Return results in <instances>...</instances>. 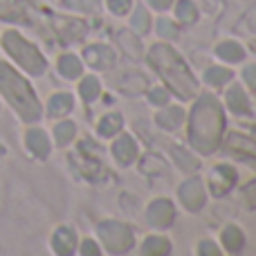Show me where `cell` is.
<instances>
[{
	"label": "cell",
	"instance_id": "obj_11",
	"mask_svg": "<svg viewBox=\"0 0 256 256\" xmlns=\"http://www.w3.org/2000/svg\"><path fill=\"white\" fill-rule=\"evenodd\" d=\"M227 76H230V74H227L225 70H212V72H209V79H214V81H218V79H227Z\"/></svg>",
	"mask_w": 256,
	"mask_h": 256
},
{
	"label": "cell",
	"instance_id": "obj_6",
	"mask_svg": "<svg viewBox=\"0 0 256 256\" xmlns=\"http://www.w3.org/2000/svg\"><path fill=\"white\" fill-rule=\"evenodd\" d=\"M54 245H56L58 252H70V245H72V234L68 230H61L56 232L54 236Z\"/></svg>",
	"mask_w": 256,
	"mask_h": 256
},
{
	"label": "cell",
	"instance_id": "obj_2",
	"mask_svg": "<svg viewBox=\"0 0 256 256\" xmlns=\"http://www.w3.org/2000/svg\"><path fill=\"white\" fill-rule=\"evenodd\" d=\"M4 50H7L27 72H32V74H40V72L45 70L43 56H40V54L36 52V48H32L22 36H18L16 32H7V34H4Z\"/></svg>",
	"mask_w": 256,
	"mask_h": 256
},
{
	"label": "cell",
	"instance_id": "obj_7",
	"mask_svg": "<svg viewBox=\"0 0 256 256\" xmlns=\"http://www.w3.org/2000/svg\"><path fill=\"white\" fill-rule=\"evenodd\" d=\"M115 153L126 162V160L130 158L132 153H135V148H132V142H130V140H122L120 144H115Z\"/></svg>",
	"mask_w": 256,
	"mask_h": 256
},
{
	"label": "cell",
	"instance_id": "obj_1",
	"mask_svg": "<svg viewBox=\"0 0 256 256\" xmlns=\"http://www.w3.org/2000/svg\"><path fill=\"white\" fill-rule=\"evenodd\" d=\"M0 92L16 108V112H20V117L25 122L38 120L40 106H38V102H36L32 88L27 86V81L22 79V76H18V72H14L12 68L2 61H0Z\"/></svg>",
	"mask_w": 256,
	"mask_h": 256
},
{
	"label": "cell",
	"instance_id": "obj_5",
	"mask_svg": "<svg viewBox=\"0 0 256 256\" xmlns=\"http://www.w3.org/2000/svg\"><path fill=\"white\" fill-rule=\"evenodd\" d=\"M79 70H81V66H79V61H76L74 56H63L61 58V72L66 76H76L79 74Z\"/></svg>",
	"mask_w": 256,
	"mask_h": 256
},
{
	"label": "cell",
	"instance_id": "obj_12",
	"mask_svg": "<svg viewBox=\"0 0 256 256\" xmlns=\"http://www.w3.org/2000/svg\"><path fill=\"white\" fill-rule=\"evenodd\" d=\"M110 4H112V9H124L128 4V0H110Z\"/></svg>",
	"mask_w": 256,
	"mask_h": 256
},
{
	"label": "cell",
	"instance_id": "obj_13",
	"mask_svg": "<svg viewBox=\"0 0 256 256\" xmlns=\"http://www.w3.org/2000/svg\"><path fill=\"white\" fill-rule=\"evenodd\" d=\"M150 2L158 4V7H164V2H166V0H150Z\"/></svg>",
	"mask_w": 256,
	"mask_h": 256
},
{
	"label": "cell",
	"instance_id": "obj_3",
	"mask_svg": "<svg viewBox=\"0 0 256 256\" xmlns=\"http://www.w3.org/2000/svg\"><path fill=\"white\" fill-rule=\"evenodd\" d=\"M27 148H30L34 155H38V158H45L50 150V142H48V137H45V132L43 130L27 132Z\"/></svg>",
	"mask_w": 256,
	"mask_h": 256
},
{
	"label": "cell",
	"instance_id": "obj_9",
	"mask_svg": "<svg viewBox=\"0 0 256 256\" xmlns=\"http://www.w3.org/2000/svg\"><path fill=\"white\" fill-rule=\"evenodd\" d=\"M97 90V81H92V79H88L86 84H81V92H84V97H92V92Z\"/></svg>",
	"mask_w": 256,
	"mask_h": 256
},
{
	"label": "cell",
	"instance_id": "obj_8",
	"mask_svg": "<svg viewBox=\"0 0 256 256\" xmlns=\"http://www.w3.org/2000/svg\"><path fill=\"white\" fill-rule=\"evenodd\" d=\"M72 132H74V126L72 124H68V122L66 124H58L56 126V142L58 144H66V142L72 137Z\"/></svg>",
	"mask_w": 256,
	"mask_h": 256
},
{
	"label": "cell",
	"instance_id": "obj_10",
	"mask_svg": "<svg viewBox=\"0 0 256 256\" xmlns=\"http://www.w3.org/2000/svg\"><path fill=\"white\" fill-rule=\"evenodd\" d=\"M234 48H236V45H222L220 54H222V56H227V58H238L240 52H238V50H234Z\"/></svg>",
	"mask_w": 256,
	"mask_h": 256
},
{
	"label": "cell",
	"instance_id": "obj_4",
	"mask_svg": "<svg viewBox=\"0 0 256 256\" xmlns=\"http://www.w3.org/2000/svg\"><path fill=\"white\" fill-rule=\"evenodd\" d=\"M70 97L68 94H54L52 102H50V112L52 115H63V112L70 110Z\"/></svg>",
	"mask_w": 256,
	"mask_h": 256
}]
</instances>
